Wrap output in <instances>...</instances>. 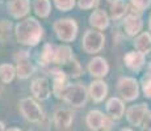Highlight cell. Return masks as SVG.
I'll list each match as a JSON object with an SVG mask.
<instances>
[{"label":"cell","instance_id":"obj_22","mask_svg":"<svg viewBox=\"0 0 151 131\" xmlns=\"http://www.w3.org/2000/svg\"><path fill=\"white\" fill-rule=\"evenodd\" d=\"M126 12H127V4L125 0H112L109 13L113 20H118L121 17H124Z\"/></svg>","mask_w":151,"mask_h":131},{"label":"cell","instance_id":"obj_6","mask_svg":"<svg viewBox=\"0 0 151 131\" xmlns=\"http://www.w3.org/2000/svg\"><path fill=\"white\" fill-rule=\"evenodd\" d=\"M117 92L125 101H134L138 97V81L134 77H120L117 81Z\"/></svg>","mask_w":151,"mask_h":131},{"label":"cell","instance_id":"obj_27","mask_svg":"<svg viewBox=\"0 0 151 131\" xmlns=\"http://www.w3.org/2000/svg\"><path fill=\"white\" fill-rule=\"evenodd\" d=\"M75 3H76V0H54L55 7L59 11H62V12L71 11L75 7Z\"/></svg>","mask_w":151,"mask_h":131},{"label":"cell","instance_id":"obj_21","mask_svg":"<svg viewBox=\"0 0 151 131\" xmlns=\"http://www.w3.org/2000/svg\"><path fill=\"white\" fill-rule=\"evenodd\" d=\"M36 72V67L32 64L28 59L24 60H17L16 64V75L19 79L21 80H25V79H29L32 75Z\"/></svg>","mask_w":151,"mask_h":131},{"label":"cell","instance_id":"obj_19","mask_svg":"<svg viewBox=\"0 0 151 131\" xmlns=\"http://www.w3.org/2000/svg\"><path fill=\"white\" fill-rule=\"evenodd\" d=\"M72 58H74V54H72L71 47L67 46V45H59V46H57L54 63L51 66H54V67H62L63 64H66L67 62H70Z\"/></svg>","mask_w":151,"mask_h":131},{"label":"cell","instance_id":"obj_30","mask_svg":"<svg viewBox=\"0 0 151 131\" xmlns=\"http://www.w3.org/2000/svg\"><path fill=\"white\" fill-rule=\"evenodd\" d=\"M142 89L147 98H151V79H142Z\"/></svg>","mask_w":151,"mask_h":131},{"label":"cell","instance_id":"obj_9","mask_svg":"<svg viewBox=\"0 0 151 131\" xmlns=\"http://www.w3.org/2000/svg\"><path fill=\"white\" fill-rule=\"evenodd\" d=\"M30 92L37 100L45 101L50 97V87L46 77H37L30 83Z\"/></svg>","mask_w":151,"mask_h":131},{"label":"cell","instance_id":"obj_23","mask_svg":"<svg viewBox=\"0 0 151 131\" xmlns=\"http://www.w3.org/2000/svg\"><path fill=\"white\" fill-rule=\"evenodd\" d=\"M134 47L137 49V51L146 55L151 50V34L147 33V31L139 34L134 41Z\"/></svg>","mask_w":151,"mask_h":131},{"label":"cell","instance_id":"obj_37","mask_svg":"<svg viewBox=\"0 0 151 131\" xmlns=\"http://www.w3.org/2000/svg\"><path fill=\"white\" fill-rule=\"evenodd\" d=\"M149 28H150V31H151V16H150V19H149Z\"/></svg>","mask_w":151,"mask_h":131},{"label":"cell","instance_id":"obj_38","mask_svg":"<svg viewBox=\"0 0 151 131\" xmlns=\"http://www.w3.org/2000/svg\"><path fill=\"white\" fill-rule=\"evenodd\" d=\"M121 131H133V130H132V129H122Z\"/></svg>","mask_w":151,"mask_h":131},{"label":"cell","instance_id":"obj_5","mask_svg":"<svg viewBox=\"0 0 151 131\" xmlns=\"http://www.w3.org/2000/svg\"><path fill=\"white\" fill-rule=\"evenodd\" d=\"M20 112L24 115V118L27 121L32 122V123H38L43 119V112L40 107V105L30 97L22 98L19 104Z\"/></svg>","mask_w":151,"mask_h":131},{"label":"cell","instance_id":"obj_11","mask_svg":"<svg viewBox=\"0 0 151 131\" xmlns=\"http://www.w3.org/2000/svg\"><path fill=\"white\" fill-rule=\"evenodd\" d=\"M147 115V104H138L129 107L126 113V119L132 126H141Z\"/></svg>","mask_w":151,"mask_h":131},{"label":"cell","instance_id":"obj_7","mask_svg":"<svg viewBox=\"0 0 151 131\" xmlns=\"http://www.w3.org/2000/svg\"><path fill=\"white\" fill-rule=\"evenodd\" d=\"M49 75L51 76L53 80V93L55 97L60 98L62 97V92L67 87V79L68 76L59 68V67H49Z\"/></svg>","mask_w":151,"mask_h":131},{"label":"cell","instance_id":"obj_1","mask_svg":"<svg viewBox=\"0 0 151 131\" xmlns=\"http://www.w3.org/2000/svg\"><path fill=\"white\" fill-rule=\"evenodd\" d=\"M43 36V28L34 17H28L14 26V37L20 45L37 46Z\"/></svg>","mask_w":151,"mask_h":131},{"label":"cell","instance_id":"obj_35","mask_svg":"<svg viewBox=\"0 0 151 131\" xmlns=\"http://www.w3.org/2000/svg\"><path fill=\"white\" fill-rule=\"evenodd\" d=\"M3 85H4V83L0 80V94H1V92H3Z\"/></svg>","mask_w":151,"mask_h":131},{"label":"cell","instance_id":"obj_8","mask_svg":"<svg viewBox=\"0 0 151 131\" xmlns=\"http://www.w3.org/2000/svg\"><path fill=\"white\" fill-rule=\"evenodd\" d=\"M86 123L88 126V129L99 131L101 129H109L110 125H112V121H109L100 110H91V112H88V114L86 117Z\"/></svg>","mask_w":151,"mask_h":131},{"label":"cell","instance_id":"obj_25","mask_svg":"<svg viewBox=\"0 0 151 131\" xmlns=\"http://www.w3.org/2000/svg\"><path fill=\"white\" fill-rule=\"evenodd\" d=\"M68 77H79L83 74V68L80 67L79 62L75 58H72L70 62H67L66 64H63L62 67H59Z\"/></svg>","mask_w":151,"mask_h":131},{"label":"cell","instance_id":"obj_2","mask_svg":"<svg viewBox=\"0 0 151 131\" xmlns=\"http://www.w3.org/2000/svg\"><path fill=\"white\" fill-rule=\"evenodd\" d=\"M88 94L89 92L87 91V88L83 84L75 83V84H67L65 91L62 92V97L60 98L66 104L71 105L74 107H82L88 101Z\"/></svg>","mask_w":151,"mask_h":131},{"label":"cell","instance_id":"obj_29","mask_svg":"<svg viewBox=\"0 0 151 131\" xmlns=\"http://www.w3.org/2000/svg\"><path fill=\"white\" fill-rule=\"evenodd\" d=\"M76 3L80 9H91L96 7V0H76Z\"/></svg>","mask_w":151,"mask_h":131},{"label":"cell","instance_id":"obj_33","mask_svg":"<svg viewBox=\"0 0 151 131\" xmlns=\"http://www.w3.org/2000/svg\"><path fill=\"white\" fill-rule=\"evenodd\" d=\"M143 79H151V63L147 64V68H146V75L143 76Z\"/></svg>","mask_w":151,"mask_h":131},{"label":"cell","instance_id":"obj_31","mask_svg":"<svg viewBox=\"0 0 151 131\" xmlns=\"http://www.w3.org/2000/svg\"><path fill=\"white\" fill-rule=\"evenodd\" d=\"M110 4H112V0H96V8L101 11H105L110 8Z\"/></svg>","mask_w":151,"mask_h":131},{"label":"cell","instance_id":"obj_36","mask_svg":"<svg viewBox=\"0 0 151 131\" xmlns=\"http://www.w3.org/2000/svg\"><path fill=\"white\" fill-rule=\"evenodd\" d=\"M0 131H4V123L0 122Z\"/></svg>","mask_w":151,"mask_h":131},{"label":"cell","instance_id":"obj_3","mask_svg":"<svg viewBox=\"0 0 151 131\" xmlns=\"http://www.w3.org/2000/svg\"><path fill=\"white\" fill-rule=\"evenodd\" d=\"M78 24L74 19H59L53 24V30L57 38L62 42H72L78 36Z\"/></svg>","mask_w":151,"mask_h":131},{"label":"cell","instance_id":"obj_16","mask_svg":"<svg viewBox=\"0 0 151 131\" xmlns=\"http://www.w3.org/2000/svg\"><path fill=\"white\" fill-rule=\"evenodd\" d=\"M124 62H125V66L130 71L138 72L145 64V54H142L139 51H129L124 57Z\"/></svg>","mask_w":151,"mask_h":131},{"label":"cell","instance_id":"obj_14","mask_svg":"<svg viewBox=\"0 0 151 131\" xmlns=\"http://www.w3.org/2000/svg\"><path fill=\"white\" fill-rule=\"evenodd\" d=\"M74 121V114L68 109H58L54 113V125L58 130H67Z\"/></svg>","mask_w":151,"mask_h":131},{"label":"cell","instance_id":"obj_39","mask_svg":"<svg viewBox=\"0 0 151 131\" xmlns=\"http://www.w3.org/2000/svg\"><path fill=\"white\" fill-rule=\"evenodd\" d=\"M103 131H106V130H103Z\"/></svg>","mask_w":151,"mask_h":131},{"label":"cell","instance_id":"obj_17","mask_svg":"<svg viewBox=\"0 0 151 131\" xmlns=\"http://www.w3.org/2000/svg\"><path fill=\"white\" fill-rule=\"evenodd\" d=\"M106 114L109 115L110 119H121L125 112L124 101L118 97H112L106 101Z\"/></svg>","mask_w":151,"mask_h":131},{"label":"cell","instance_id":"obj_20","mask_svg":"<svg viewBox=\"0 0 151 131\" xmlns=\"http://www.w3.org/2000/svg\"><path fill=\"white\" fill-rule=\"evenodd\" d=\"M55 50L57 46L53 43H45L42 46V50L38 54V62L43 67H50L54 63V58H55Z\"/></svg>","mask_w":151,"mask_h":131},{"label":"cell","instance_id":"obj_34","mask_svg":"<svg viewBox=\"0 0 151 131\" xmlns=\"http://www.w3.org/2000/svg\"><path fill=\"white\" fill-rule=\"evenodd\" d=\"M7 131H22V130H20V129H17V127H11V129H8Z\"/></svg>","mask_w":151,"mask_h":131},{"label":"cell","instance_id":"obj_28","mask_svg":"<svg viewBox=\"0 0 151 131\" xmlns=\"http://www.w3.org/2000/svg\"><path fill=\"white\" fill-rule=\"evenodd\" d=\"M132 5L138 11H145L146 8L150 7L151 0H130Z\"/></svg>","mask_w":151,"mask_h":131},{"label":"cell","instance_id":"obj_13","mask_svg":"<svg viewBox=\"0 0 151 131\" xmlns=\"http://www.w3.org/2000/svg\"><path fill=\"white\" fill-rule=\"evenodd\" d=\"M143 28V22H142V19L138 16V14H127L124 20V30L125 33L129 37H134L137 36L139 31Z\"/></svg>","mask_w":151,"mask_h":131},{"label":"cell","instance_id":"obj_24","mask_svg":"<svg viewBox=\"0 0 151 131\" xmlns=\"http://www.w3.org/2000/svg\"><path fill=\"white\" fill-rule=\"evenodd\" d=\"M33 11L41 19H46L51 12L50 0H33Z\"/></svg>","mask_w":151,"mask_h":131},{"label":"cell","instance_id":"obj_32","mask_svg":"<svg viewBox=\"0 0 151 131\" xmlns=\"http://www.w3.org/2000/svg\"><path fill=\"white\" fill-rule=\"evenodd\" d=\"M145 131H151V114H147L145 118Z\"/></svg>","mask_w":151,"mask_h":131},{"label":"cell","instance_id":"obj_26","mask_svg":"<svg viewBox=\"0 0 151 131\" xmlns=\"http://www.w3.org/2000/svg\"><path fill=\"white\" fill-rule=\"evenodd\" d=\"M16 76V67H13L9 63H3L0 64V80L4 84H9L13 81Z\"/></svg>","mask_w":151,"mask_h":131},{"label":"cell","instance_id":"obj_15","mask_svg":"<svg viewBox=\"0 0 151 131\" xmlns=\"http://www.w3.org/2000/svg\"><path fill=\"white\" fill-rule=\"evenodd\" d=\"M88 92L91 98L95 102H101L106 97V94H108V85L103 80H95L89 84Z\"/></svg>","mask_w":151,"mask_h":131},{"label":"cell","instance_id":"obj_18","mask_svg":"<svg viewBox=\"0 0 151 131\" xmlns=\"http://www.w3.org/2000/svg\"><path fill=\"white\" fill-rule=\"evenodd\" d=\"M88 22L92 28L99 29V30H104V29H106L109 26V16L105 11L96 9L91 13Z\"/></svg>","mask_w":151,"mask_h":131},{"label":"cell","instance_id":"obj_4","mask_svg":"<svg viewBox=\"0 0 151 131\" xmlns=\"http://www.w3.org/2000/svg\"><path fill=\"white\" fill-rule=\"evenodd\" d=\"M105 45V37L101 31L87 30L82 38V47L87 54H96Z\"/></svg>","mask_w":151,"mask_h":131},{"label":"cell","instance_id":"obj_10","mask_svg":"<svg viewBox=\"0 0 151 131\" xmlns=\"http://www.w3.org/2000/svg\"><path fill=\"white\" fill-rule=\"evenodd\" d=\"M7 11L13 19H22L30 11V0H9L7 4Z\"/></svg>","mask_w":151,"mask_h":131},{"label":"cell","instance_id":"obj_12","mask_svg":"<svg viewBox=\"0 0 151 131\" xmlns=\"http://www.w3.org/2000/svg\"><path fill=\"white\" fill-rule=\"evenodd\" d=\"M87 68H88L89 75L93 77H104L109 72V64L103 57H95L93 59H91Z\"/></svg>","mask_w":151,"mask_h":131}]
</instances>
